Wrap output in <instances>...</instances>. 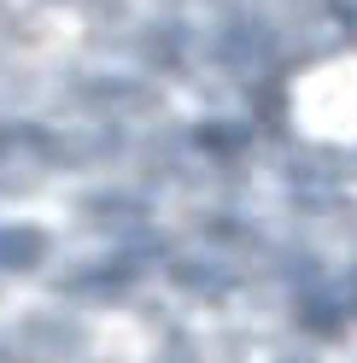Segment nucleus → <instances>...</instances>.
<instances>
[{
	"label": "nucleus",
	"instance_id": "nucleus-1",
	"mask_svg": "<svg viewBox=\"0 0 357 363\" xmlns=\"http://www.w3.org/2000/svg\"><path fill=\"white\" fill-rule=\"evenodd\" d=\"M76 352H82V328L71 316H30L6 340V363H76Z\"/></svg>",
	"mask_w": 357,
	"mask_h": 363
},
{
	"label": "nucleus",
	"instance_id": "nucleus-2",
	"mask_svg": "<svg viewBox=\"0 0 357 363\" xmlns=\"http://www.w3.org/2000/svg\"><path fill=\"white\" fill-rule=\"evenodd\" d=\"M135 276H141V258L111 252L106 264H82V269H71L59 287H64V293H76V299H123V293L135 287Z\"/></svg>",
	"mask_w": 357,
	"mask_h": 363
},
{
	"label": "nucleus",
	"instance_id": "nucleus-3",
	"mask_svg": "<svg viewBox=\"0 0 357 363\" xmlns=\"http://www.w3.org/2000/svg\"><path fill=\"white\" fill-rule=\"evenodd\" d=\"M53 235L41 223H0V276H30L47 258Z\"/></svg>",
	"mask_w": 357,
	"mask_h": 363
},
{
	"label": "nucleus",
	"instance_id": "nucleus-4",
	"mask_svg": "<svg viewBox=\"0 0 357 363\" xmlns=\"http://www.w3.org/2000/svg\"><path fill=\"white\" fill-rule=\"evenodd\" d=\"M222 53H229V65H270L276 59V41H270V30H264L258 18H234Z\"/></svg>",
	"mask_w": 357,
	"mask_h": 363
},
{
	"label": "nucleus",
	"instance_id": "nucleus-5",
	"mask_svg": "<svg viewBox=\"0 0 357 363\" xmlns=\"http://www.w3.org/2000/svg\"><path fill=\"white\" fill-rule=\"evenodd\" d=\"M82 217L88 223H141V199H123V194H94V199H82Z\"/></svg>",
	"mask_w": 357,
	"mask_h": 363
},
{
	"label": "nucleus",
	"instance_id": "nucleus-6",
	"mask_svg": "<svg viewBox=\"0 0 357 363\" xmlns=\"http://www.w3.org/2000/svg\"><path fill=\"white\" fill-rule=\"evenodd\" d=\"M193 147H205L217 158H234L240 147H246V129H240V123H199L193 129Z\"/></svg>",
	"mask_w": 357,
	"mask_h": 363
},
{
	"label": "nucleus",
	"instance_id": "nucleus-7",
	"mask_svg": "<svg viewBox=\"0 0 357 363\" xmlns=\"http://www.w3.org/2000/svg\"><path fill=\"white\" fill-rule=\"evenodd\" d=\"M152 363H199L193 334H188V328H170V334L159 340V352H152Z\"/></svg>",
	"mask_w": 357,
	"mask_h": 363
},
{
	"label": "nucleus",
	"instance_id": "nucleus-8",
	"mask_svg": "<svg viewBox=\"0 0 357 363\" xmlns=\"http://www.w3.org/2000/svg\"><path fill=\"white\" fill-rule=\"evenodd\" d=\"M176 276H182L188 287H199V293H205V299H211V293H222V287L234 281L229 269H193V264H176Z\"/></svg>",
	"mask_w": 357,
	"mask_h": 363
}]
</instances>
